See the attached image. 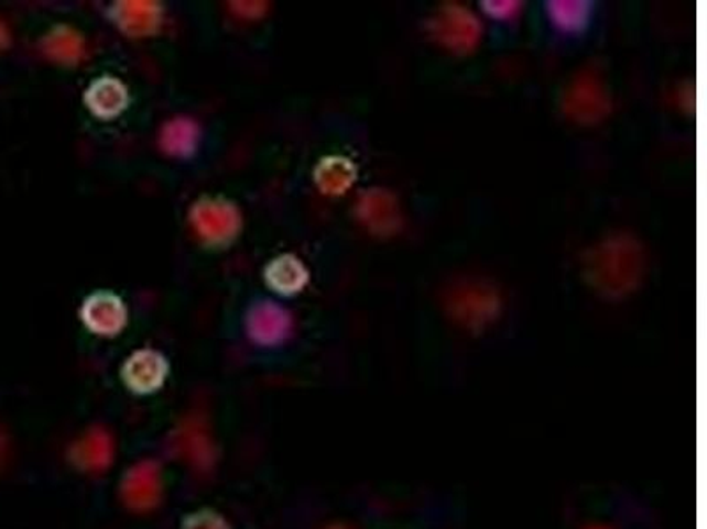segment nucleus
Masks as SVG:
<instances>
[{
    "instance_id": "1",
    "label": "nucleus",
    "mask_w": 707,
    "mask_h": 529,
    "mask_svg": "<svg viewBox=\"0 0 707 529\" xmlns=\"http://www.w3.org/2000/svg\"><path fill=\"white\" fill-rule=\"evenodd\" d=\"M587 277L607 295L633 291L642 277V251L628 236H616L598 245L587 260Z\"/></svg>"
},
{
    "instance_id": "2",
    "label": "nucleus",
    "mask_w": 707,
    "mask_h": 529,
    "mask_svg": "<svg viewBox=\"0 0 707 529\" xmlns=\"http://www.w3.org/2000/svg\"><path fill=\"white\" fill-rule=\"evenodd\" d=\"M189 221L198 239L209 245L229 244L242 228L238 207L221 198H200L189 210Z\"/></svg>"
},
{
    "instance_id": "3",
    "label": "nucleus",
    "mask_w": 707,
    "mask_h": 529,
    "mask_svg": "<svg viewBox=\"0 0 707 529\" xmlns=\"http://www.w3.org/2000/svg\"><path fill=\"white\" fill-rule=\"evenodd\" d=\"M168 449L174 458L197 473H209L216 463V447L206 418L192 415L172 431Z\"/></svg>"
},
{
    "instance_id": "4",
    "label": "nucleus",
    "mask_w": 707,
    "mask_h": 529,
    "mask_svg": "<svg viewBox=\"0 0 707 529\" xmlns=\"http://www.w3.org/2000/svg\"><path fill=\"white\" fill-rule=\"evenodd\" d=\"M121 496L126 507L137 514H148L163 498L162 467L153 459H142L126 472L121 482Z\"/></svg>"
},
{
    "instance_id": "5",
    "label": "nucleus",
    "mask_w": 707,
    "mask_h": 529,
    "mask_svg": "<svg viewBox=\"0 0 707 529\" xmlns=\"http://www.w3.org/2000/svg\"><path fill=\"white\" fill-rule=\"evenodd\" d=\"M610 110L609 96L605 92L598 76L584 73L574 81L566 92L564 112L568 113L575 122L595 124L600 122Z\"/></svg>"
},
{
    "instance_id": "6",
    "label": "nucleus",
    "mask_w": 707,
    "mask_h": 529,
    "mask_svg": "<svg viewBox=\"0 0 707 529\" xmlns=\"http://www.w3.org/2000/svg\"><path fill=\"white\" fill-rule=\"evenodd\" d=\"M248 335L262 346H274L291 338L294 321L291 312L280 304L264 300L248 312Z\"/></svg>"
},
{
    "instance_id": "7",
    "label": "nucleus",
    "mask_w": 707,
    "mask_h": 529,
    "mask_svg": "<svg viewBox=\"0 0 707 529\" xmlns=\"http://www.w3.org/2000/svg\"><path fill=\"white\" fill-rule=\"evenodd\" d=\"M72 463L90 475H99L112 466L116 459V440L105 428H90L84 432L69 450Z\"/></svg>"
},
{
    "instance_id": "8",
    "label": "nucleus",
    "mask_w": 707,
    "mask_h": 529,
    "mask_svg": "<svg viewBox=\"0 0 707 529\" xmlns=\"http://www.w3.org/2000/svg\"><path fill=\"white\" fill-rule=\"evenodd\" d=\"M81 320L95 334L112 338L124 329L128 311L124 302L117 295L110 291H98L90 295L81 306Z\"/></svg>"
},
{
    "instance_id": "9",
    "label": "nucleus",
    "mask_w": 707,
    "mask_h": 529,
    "mask_svg": "<svg viewBox=\"0 0 707 529\" xmlns=\"http://www.w3.org/2000/svg\"><path fill=\"white\" fill-rule=\"evenodd\" d=\"M168 364L165 356L154 350H139L124 362L122 379L137 394H151L165 383Z\"/></svg>"
},
{
    "instance_id": "10",
    "label": "nucleus",
    "mask_w": 707,
    "mask_h": 529,
    "mask_svg": "<svg viewBox=\"0 0 707 529\" xmlns=\"http://www.w3.org/2000/svg\"><path fill=\"white\" fill-rule=\"evenodd\" d=\"M112 19L117 27L131 37L151 36L162 25V5L151 0L116 2Z\"/></svg>"
},
{
    "instance_id": "11",
    "label": "nucleus",
    "mask_w": 707,
    "mask_h": 529,
    "mask_svg": "<svg viewBox=\"0 0 707 529\" xmlns=\"http://www.w3.org/2000/svg\"><path fill=\"white\" fill-rule=\"evenodd\" d=\"M435 36L440 43L453 49H470L478 43L481 27L478 20L469 13L461 10L458 5L446 8L435 20Z\"/></svg>"
},
{
    "instance_id": "12",
    "label": "nucleus",
    "mask_w": 707,
    "mask_h": 529,
    "mask_svg": "<svg viewBox=\"0 0 707 529\" xmlns=\"http://www.w3.org/2000/svg\"><path fill=\"white\" fill-rule=\"evenodd\" d=\"M358 218L377 235H390L399 230V203L390 192L372 189L359 198Z\"/></svg>"
},
{
    "instance_id": "13",
    "label": "nucleus",
    "mask_w": 707,
    "mask_h": 529,
    "mask_svg": "<svg viewBox=\"0 0 707 529\" xmlns=\"http://www.w3.org/2000/svg\"><path fill=\"white\" fill-rule=\"evenodd\" d=\"M448 304L458 320L483 321L496 315L499 300L492 289L481 285H464L452 291Z\"/></svg>"
},
{
    "instance_id": "14",
    "label": "nucleus",
    "mask_w": 707,
    "mask_h": 529,
    "mask_svg": "<svg viewBox=\"0 0 707 529\" xmlns=\"http://www.w3.org/2000/svg\"><path fill=\"white\" fill-rule=\"evenodd\" d=\"M86 104L99 119H112L128 107V89L113 76H101L89 85Z\"/></svg>"
},
{
    "instance_id": "15",
    "label": "nucleus",
    "mask_w": 707,
    "mask_h": 529,
    "mask_svg": "<svg viewBox=\"0 0 707 529\" xmlns=\"http://www.w3.org/2000/svg\"><path fill=\"white\" fill-rule=\"evenodd\" d=\"M200 142V128L188 117H175L166 121L160 131V148L166 156L189 157L197 152Z\"/></svg>"
},
{
    "instance_id": "16",
    "label": "nucleus",
    "mask_w": 707,
    "mask_h": 529,
    "mask_svg": "<svg viewBox=\"0 0 707 529\" xmlns=\"http://www.w3.org/2000/svg\"><path fill=\"white\" fill-rule=\"evenodd\" d=\"M41 49L52 63L75 66L86 57V40L75 29L58 25L43 37Z\"/></svg>"
},
{
    "instance_id": "17",
    "label": "nucleus",
    "mask_w": 707,
    "mask_h": 529,
    "mask_svg": "<svg viewBox=\"0 0 707 529\" xmlns=\"http://www.w3.org/2000/svg\"><path fill=\"white\" fill-rule=\"evenodd\" d=\"M268 285L282 295H294L308 283V271L294 254H282L269 263L264 272Z\"/></svg>"
},
{
    "instance_id": "18",
    "label": "nucleus",
    "mask_w": 707,
    "mask_h": 529,
    "mask_svg": "<svg viewBox=\"0 0 707 529\" xmlns=\"http://www.w3.org/2000/svg\"><path fill=\"white\" fill-rule=\"evenodd\" d=\"M356 177L358 169L347 157H324L315 168V184L327 196L344 195L356 183Z\"/></svg>"
},
{
    "instance_id": "19",
    "label": "nucleus",
    "mask_w": 707,
    "mask_h": 529,
    "mask_svg": "<svg viewBox=\"0 0 707 529\" xmlns=\"http://www.w3.org/2000/svg\"><path fill=\"white\" fill-rule=\"evenodd\" d=\"M551 14L564 31H578L586 25L589 8L586 2H552Z\"/></svg>"
},
{
    "instance_id": "20",
    "label": "nucleus",
    "mask_w": 707,
    "mask_h": 529,
    "mask_svg": "<svg viewBox=\"0 0 707 529\" xmlns=\"http://www.w3.org/2000/svg\"><path fill=\"white\" fill-rule=\"evenodd\" d=\"M183 529H230L227 520L213 510H200L184 520Z\"/></svg>"
},
{
    "instance_id": "21",
    "label": "nucleus",
    "mask_w": 707,
    "mask_h": 529,
    "mask_svg": "<svg viewBox=\"0 0 707 529\" xmlns=\"http://www.w3.org/2000/svg\"><path fill=\"white\" fill-rule=\"evenodd\" d=\"M233 13H238L242 19H259L268 11L265 2H232Z\"/></svg>"
},
{
    "instance_id": "22",
    "label": "nucleus",
    "mask_w": 707,
    "mask_h": 529,
    "mask_svg": "<svg viewBox=\"0 0 707 529\" xmlns=\"http://www.w3.org/2000/svg\"><path fill=\"white\" fill-rule=\"evenodd\" d=\"M11 440L10 434L0 428V472L4 470L6 464L10 463Z\"/></svg>"
},
{
    "instance_id": "23",
    "label": "nucleus",
    "mask_w": 707,
    "mask_h": 529,
    "mask_svg": "<svg viewBox=\"0 0 707 529\" xmlns=\"http://www.w3.org/2000/svg\"><path fill=\"white\" fill-rule=\"evenodd\" d=\"M11 43L10 31L6 27L4 22H0V52L8 48Z\"/></svg>"
},
{
    "instance_id": "24",
    "label": "nucleus",
    "mask_w": 707,
    "mask_h": 529,
    "mask_svg": "<svg viewBox=\"0 0 707 529\" xmlns=\"http://www.w3.org/2000/svg\"><path fill=\"white\" fill-rule=\"evenodd\" d=\"M329 529H344V528H329Z\"/></svg>"
}]
</instances>
